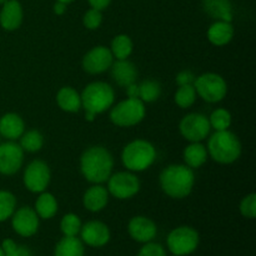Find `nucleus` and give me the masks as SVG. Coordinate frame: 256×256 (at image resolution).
Returning a JSON list of instances; mask_svg holds the SVG:
<instances>
[{
    "label": "nucleus",
    "mask_w": 256,
    "mask_h": 256,
    "mask_svg": "<svg viewBox=\"0 0 256 256\" xmlns=\"http://www.w3.org/2000/svg\"><path fill=\"white\" fill-rule=\"evenodd\" d=\"M125 89H126V96L129 99H139V84L132 82V84L128 85Z\"/></svg>",
    "instance_id": "ea45409f"
},
{
    "label": "nucleus",
    "mask_w": 256,
    "mask_h": 256,
    "mask_svg": "<svg viewBox=\"0 0 256 256\" xmlns=\"http://www.w3.org/2000/svg\"><path fill=\"white\" fill-rule=\"evenodd\" d=\"M179 130L182 138L188 142H202L209 136L212 126H210L209 119L205 115L192 112L182 118L179 124Z\"/></svg>",
    "instance_id": "9b49d317"
},
{
    "label": "nucleus",
    "mask_w": 256,
    "mask_h": 256,
    "mask_svg": "<svg viewBox=\"0 0 256 256\" xmlns=\"http://www.w3.org/2000/svg\"><path fill=\"white\" fill-rule=\"evenodd\" d=\"M20 146L26 152H36L44 145V136L39 130H28L20 136Z\"/></svg>",
    "instance_id": "cd10ccee"
},
{
    "label": "nucleus",
    "mask_w": 256,
    "mask_h": 256,
    "mask_svg": "<svg viewBox=\"0 0 256 256\" xmlns=\"http://www.w3.org/2000/svg\"><path fill=\"white\" fill-rule=\"evenodd\" d=\"M5 2H6V0H0V5H2V4H4Z\"/></svg>",
    "instance_id": "a18cd8bd"
},
{
    "label": "nucleus",
    "mask_w": 256,
    "mask_h": 256,
    "mask_svg": "<svg viewBox=\"0 0 256 256\" xmlns=\"http://www.w3.org/2000/svg\"><path fill=\"white\" fill-rule=\"evenodd\" d=\"M82 242L92 248L105 246L110 242V229L106 224L99 220H92L82 225L80 229Z\"/></svg>",
    "instance_id": "2eb2a0df"
},
{
    "label": "nucleus",
    "mask_w": 256,
    "mask_h": 256,
    "mask_svg": "<svg viewBox=\"0 0 256 256\" xmlns=\"http://www.w3.org/2000/svg\"><path fill=\"white\" fill-rule=\"evenodd\" d=\"M16 210V198L12 192L0 190V222H6Z\"/></svg>",
    "instance_id": "c756f323"
},
{
    "label": "nucleus",
    "mask_w": 256,
    "mask_h": 256,
    "mask_svg": "<svg viewBox=\"0 0 256 256\" xmlns=\"http://www.w3.org/2000/svg\"><path fill=\"white\" fill-rule=\"evenodd\" d=\"M202 9L214 20L232 22V4L230 0H202Z\"/></svg>",
    "instance_id": "4be33fe9"
},
{
    "label": "nucleus",
    "mask_w": 256,
    "mask_h": 256,
    "mask_svg": "<svg viewBox=\"0 0 256 256\" xmlns=\"http://www.w3.org/2000/svg\"><path fill=\"white\" fill-rule=\"evenodd\" d=\"M109 192L102 184H92L82 195V205L92 212H99L109 202Z\"/></svg>",
    "instance_id": "a211bd4d"
},
{
    "label": "nucleus",
    "mask_w": 256,
    "mask_h": 256,
    "mask_svg": "<svg viewBox=\"0 0 256 256\" xmlns=\"http://www.w3.org/2000/svg\"><path fill=\"white\" fill-rule=\"evenodd\" d=\"M208 119H209L210 126L215 132L228 130L232 125V114L226 109H222V108L215 109Z\"/></svg>",
    "instance_id": "2f4dec72"
},
{
    "label": "nucleus",
    "mask_w": 256,
    "mask_h": 256,
    "mask_svg": "<svg viewBox=\"0 0 256 256\" xmlns=\"http://www.w3.org/2000/svg\"><path fill=\"white\" fill-rule=\"evenodd\" d=\"M138 256H166V252L162 244L149 242L142 245Z\"/></svg>",
    "instance_id": "e433bc0d"
},
{
    "label": "nucleus",
    "mask_w": 256,
    "mask_h": 256,
    "mask_svg": "<svg viewBox=\"0 0 256 256\" xmlns=\"http://www.w3.org/2000/svg\"><path fill=\"white\" fill-rule=\"evenodd\" d=\"M194 88L196 94L208 102H219L226 96L228 84L216 72H204L195 78Z\"/></svg>",
    "instance_id": "6e6552de"
},
{
    "label": "nucleus",
    "mask_w": 256,
    "mask_h": 256,
    "mask_svg": "<svg viewBox=\"0 0 256 256\" xmlns=\"http://www.w3.org/2000/svg\"><path fill=\"white\" fill-rule=\"evenodd\" d=\"M0 256H5V255H4V250H2V245H0Z\"/></svg>",
    "instance_id": "c03bdc74"
},
{
    "label": "nucleus",
    "mask_w": 256,
    "mask_h": 256,
    "mask_svg": "<svg viewBox=\"0 0 256 256\" xmlns=\"http://www.w3.org/2000/svg\"><path fill=\"white\" fill-rule=\"evenodd\" d=\"M172 256H178V255H172Z\"/></svg>",
    "instance_id": "49530a36"
},
{
    "label": "nucleus",
    "mask_w": 256,
    "mask_h": 256,
    "mask_svg": "<svg viewBox=\"0 0 256 256\" xmlns=\"http://www.w3.org/2000/svg\"><path fill=\"white\" fill-rule=\"evenodd\" d=\"M5 256H32V250L24 245H19L12 239H4L2 242Z\"/></svg>",
    "instance_id": "72a5a7b5"
},
{
    "label": "nucleus",
    "mask_w": 256,
    "mask_h": 256,
    "mask_svg": "<svg viewBox=\"0 0 256 256\" xmlns=\"http://www.w3.org/2000/svg\"><path fill=\"white\" fill-rule=\"evenodd\" d=\"M40 218L32 208L22 206L12 215V230L22 238H30L39 230Z\"/></svg>",
    "instance_id": "4468645a"
},
{
    "label": "nucleus",
    "mask_w": 256,
    "mask_h": 256,
    "mask_svg": "<svg viewBox=\"0 0 256 256\" xmlns=\"http://www.w3.org/2000/svg\"><path fill=\"white\" fill-rule=\"evenodd\" d=\"M128 232L132 240L145 244L155 239L158 234V228L150 218L139 215L130 219L128 224Z\"/></svg>",
    "instance_id": "dca6fc26"
},
{
    "label": "nucleus",
    "mask_w": 256,
    "mask_h": 256,
    "mask_svg": "<svg viewBox=\"0 0 256 256\" xmlns=\"http://www.w3.org/2000/svg\"><path fill=\"white\" fill-rule=\"evenodd\" d=\"M24 152L16 142L6 140L0 144V174L5 176L16 174L24 162Z\"/></svg>",
    "instance_id": "f8f14e48"
},
{
    "label": "nucleus",
    "mask_w": 256,
    "mask_h": 256,
    "mask_svg": "<svg viewBox=\"0 0 256 256\" xmlns=\"http://www.w3.org/2000/svg\"><path fill=\"white\" fill-rule=\"evenodd\" d=\"M159 182L160 188L168 196L185 199L192 194L194 188V169L185 164H172L160 172Z\"/></svg>",
    "instance_id": "f03ea898"
},
{
    "label": "nucleus",
    "mask_w": 256,
    "mask_h": 256,
    "mask_svg": "<svg viewBox=\"0 0 256 256\" xmlns=\"http://www.w3.org/2000/svg\"><path fill=\"white\" fill-rule=\"evenodd\" d=\"M146 109L140 99H129L112 105L110 110V120L114 125L120 128H130L138 125L144 120Z\"/></svg>",
    "instance_id": "423d86ee"
},
{
    "label": "nucleus",
    "mask_w": 256,
    "mask_h": 256,
    "mask_svg": "<svg viewBox=\"0 0 256 256\" xmlns=\"http://www.w3.org/2000/svg\"><path fill=\"white\" fill-rule=\"evenodd\" d=\"M182 158H184L185 165L192 169H199L206 162L209 155H208L206 146L202 142H190L184 149Z\"/></svg>",
    "instance_id": "b1692460"
},
{
    "label": "nucleus",
    "mask_w": 256,
    "mask_h": 256,
    "mask_svg": "<svg viewBox=\"0 0 256 256\" xmlns=\"http://www.w3.org/2000/svg\"><path fill=\"white\" fill-rule=\"evenodd\" d=\"M24 19V12L19 0H6L0 10V25L6 32L19 29Z\"/></svg>",
    "instance_id": "f3484780"
},
{
    "label": "nucleus",
    "mask_w": 256,
    "mask_h": 256,
    "mask_svg": "<svg viewBox=\"0 0 256 256\" xmlns=\"http://www.w3.org/2000/svg\"><path fill=\"white\" fill-rule=\"evenodd\" d=\"M112 78L119 86L126 88L128 85L136 82L138 69L132 62L128 59L116 60L110 66Z\"/></svg>",
    "instance_id": "aec40b11"
},
{
    "label": "nucleus",
    "mask_w": 256,
    "mask_h": 256,
    "mask_svg": "<svg viewBox=\"0 0 256 256\" xmlns=\"http://www.w3.org/2000/svg\"><path fill=\"white\" fill-rule=\"evenodd\" d=\"M58 2H65V4H70V2H74V0H58Z\"/></svg>",
    "instance_id": "37998d69"
},
{
    "label": "nucleus",
    "mask_w": 256,
    "mask_h": 256,
    "mask_svg": "<svg viewBox=\"0 0 256 256\" xmlns=\"http://www.w3.org/2000/svg\"><path fill=\"white\" fill-rule=\"evenodd\" d=\"M95 118H96V115H95V114H92V112H85V120H86V122H94Z\"/></svg>",
    "instance_id": "79ce46f5"
},
{
    "label": "nucleus",
    "mask_w": 256,
    "mask_h": 256,
    "mask_svg": "<svg viewBox=\"0 0 256 256\" xmlns=\"http://www.w3.org/2000/svg\"><path fill=\"white\" fill-rule=\"evenodd\" d=\"M82 96V108L86 112L99 115L114 105L115 92L105 82H92L85 86Z\"/></svg>",
    "instance_id": "39448f33"
},
{
    "label": "nucleus",
    "mask_w": 256,
    "mask_h": 256,
    "mask_svg": "<svg viewBox=\"0 0 256 256\" xmlns=\"http://www.w3.org/2000/svg\"><path fill=\"white\" fill-rule=\"evenodd\" d=\"M240 212L246 219H255L256 216V195L254 192L246 195L240 202Z\"/></svg>",
    "instance_id": "c9c22d12"
},
{
    "label": "nucleus",
    "mask_w": 256,
    "mask_h": 256,
    "mask_svg": "<svg viewBox=\"0 0 256 256\" xmlns=\"http://www.w3.org/2000/svg\"><path fill=\"white\" fill-rule=\"evenodd\" d=\"M196 90H195L194 84L192 85H182L179 86L174 95V102L182 109H188V108L192 106L196 100Z\"/></svg>",
    "instance_id": "7c9ffc66"
},
{
    "label": "nucleus",
    "mask_w": 256,
    "mask_h": 256,
    "mask_svg": "<svg viewBox=\"0 0 256 256\" xmlns=\"http://www.w3.org/2000/svg\"><path fill=\"white\" fill-rule=\"evenodd\" d=\"M208 155L219 164H232L242 155V142L232 132H215L208 140Z\"/></svg>",
    "instance_id": "7ed1b4c3"
},
{
    "label": "nucleus",
    "mask_w": 256,
    "mask_h": 256,
    "mask_svg": "<svg viewBox=\"0 0 256 256\" xmlns=\"http://www.w3.org/2000/svg\"><path fill=\"white\" fill-rule=\"evenodd\" d=\"M195 74L192 72V70H182L179 74L175 78V82L179 86H182V85H192L195 82Z\"/></svg>",
    "instance_id": "4c0bfd02"
},
{
    "label": "nucleus",
    "mask_w": 256,
    "mask_h": 256,
    "mask_svg": "<svg viewBox=\"0 0 256 256\" xmlns=\"http://www.w3.org/2000/svg\"><path fill=\"white\" fill-rule=\"evenodd\" d=\"M199 232L192 226H179L172 229L166 238V245L172 255L188 256L199 246Z\"/></svg>",
    "instance_id": "0eeeda50"
},
{
    "label": "nucleus",
    "mask_w": 256,
    "mask_h": 256,
    "mask_svg": "<svg viewBox=\"0 0 256 256\" xmlns=\"http://www.w3.org/2000/svg\"><path fill=\"white\" fill-rule=\"evenodd\" d=\"M84 242L78 236H64L54 249V256H84Z\"/></svg>",
    "instance_id": "393cba45"
},
{
    "label": "nucleus",
    "mask_w": 256,
    "mask_h": 256,
    "mask_svg": "<svg viewBox=\"0 0 256 256\" xmlns=\"http://www.w3.org/2000/svg\"><path fill=\"white\" fill-rule=\"evenodd\" d=\"M108 192L119 200H126L135 196L140 190V180L132 172H118L108 179Z\"/></svg>",
    "instance_id": "1a4fd4ad"
},
{
    "label": "nucleus",
    "mask_w": 256,
    "mask_h": 256,
    "mask_svg": "<svg viewBox=\"0 0 256 256\" xmlns=\"http://www.w3.org/2000/svg\"><path fill=\"white\" fill-rule=\"evenodd\" d=\"M56 102L62 112H78L82 109V96L72 86H62L58 92Z\"/></svg>",
    "instance_id": "5701e85b"
},
{
    "label": "nucleus",
    "mask_w": 256,
    "mask_h": 256,
    "mask_svg": "<svg viewBox=\"0 0 256 256\" xmlns=\"http://www.w3.org/2000/svg\"><path fill=\"white\" fill-rule=\"evenodd\" d=\"M156 160V149L145 139H135L126 144L122 152V165L126 170L140 172L149 169Z\"/></svg>",
    "instance_id": "20e7f679"
},
{
    "label": "nucleus",
    "mask_w": 256,
    "mask_h": 256,
    "mask_svg": "<svg viewBox=\"0 0 256 256\" xmlns=\"http://www.w3.org/2000/svg\"><path fill=\"white\" fill-rule=\"evenodd\" d=\"M114 168V158L106 148L102 145L90 146L80 158V172L92 184L106 182Z\"/></svg>",
    "instance_id": "f257e3e1"
},
{
    "label": "nucleus",
    "mask_w": 256,
    "mask_h": 256,
    "mask_svg": "<svg viewBox=\"0 0 256 256\" xmlns=\"http://www.w3.org/2000/svg\"><path fill=\"white\" fill-rule=\"evenodd\" d=\"M114 62V56L109 48L98 45L90 49L82 58V69L89 74H102L110 69Z\"/></svg>",
    "instance_id": "ddd939ff"
},
{
    "label": "nucleus",
    "mask_w": 256,
    "mask_h": 256,
    "mask_svg": "<svg viewBox=\"0 0 256 256\" xmlns=\"http://www.w3.org/2000/svg\"><path fill=\"white\" fill-rule=\"evenodd\" d=\"M25 132V122L16 112H6L0 118V136L16 142Z\"/></svg>",
    "instance_id": "6ab92c4d"
},
{
    "label": "nucleus",
    "mask_w": 256,
    "mask_h": 256,
    "mask_svg": "<svg viewBox=\"0 0 256 256\" xmlns=\"http://www.w3.org/2000/svg\"><path fill=\"white\" fill-rule=\"evenodd\" d=\"M102 22V12H100V10L92 9V8H90L89 10H86L84 16H82V24H84V26L89 30L99 29Z\"/></svg>",
    "instance_id": "f704fd0d"
},
{
    "label": "nucleus",
    "mask_w": 256,
    "mask_h": 256,
    "mask_svg": "<svg viewBox=\"0 0 256 256\" xmlns=\"http://www.w3.org/2000/svg\"><path fill=\"white\" fill-rule=\"evenodd\" d=\"M88 2H89L90 6H92V9H96V10H100V12H102V10H105L108 6H109L112 0H88Z\"/></svg>",
    "instance_id": "58836bf2"
},
{
    "label": "nucleus",
    "mask_w": 256,
    "mask_h": 256,
    "mask_svg": "<svg viewBox=\"0 0 256 256\" xmlns=\"http://www.w3.org/2000/svg\"><path fill=\"white\" fill-rule=\"evenodd\" d=\"M50 179H52V172H50L49 165L44 160L40 159L29 162L22 175V182L25 188L35 194L45 192L49 186Z\"/></svg>",
    "instance_id": "9d476101"
},
{
    "label": "nucleus",
    "mask_w": 256,
    "mask_h": 256,
    "mask_svg": "<svg viewBox=\"0 0 256 256\" xmlns=\"http://www.w3.org/2000/svg\"><path fill=\"white\" fill-rule=\"evenodd\" d=\"M234 34L235 29L232 22L215 20L208 29V40L215 46H224L232 42Z\"/></svg>",
    "instance_id": "412c9836"
},
{
    "label": "nucleus",
    "mask_w": 256,
    "mask_h": 256,
    "mask_svg": "<svg viewBox=\"0 0 256 256\" xmlns=\"http://www.w3.org/2000/svg\"><path fill=\"white\" fill-rule=\"evenodd\" d=\"M66 6L68 4H65V2H58L54 4V6H52V12H55L56 15H64L65 12H66Z\"/></svg>",
    "instance_id": "a19ab883"
},
{
    "label": "nucleus",
    "mask_w": 256,
    "mask_h": 256,
    "mask_svg": "<svg viewBox=\"0 0 256 256\" xmlns=\"http://www.w3.org/2000/svg\"><path fill=\"white\" fill-rule=\"evenodd\" d=\"M34 210L36 212L38 216H39L40 219H52V218H54L58 212L56 198H55L52 192H48L46 190L40 192L36 202H35Z\"/></svg>",
    "instance_id": "a878e982"
},
{
    "label": "nucleus",
    "mask_w": 256,
    "mask_h": 256,
    "mask_svg": "<svg viewBox=\"0 0 256 256\" xmlns=\"http://www.w3.org/2000/svg\"><path fill=\"white\" fill-rule=\"evenodd\" d=\"M132 48H134V44H132V40L130 39L129 35L119 34L114 36L112 42V46L109 49L114 59L122 60L128 59L132 55Z\"/></svg>",
    "instance_id": "bb28decb"
},
{
    "label": "nucleus",
    "mask_w": 256,
    "mask_h": 256,
    "mask_svg": "<svg viewBox=\"0 0 256 256\" xmlns=\"http://www.w3.org/2000/svg\"><path fill=\"white\" fill-rule=\"evenodd\" d=\"M162 95V85L156 80L148 79L139 84V99L142 102H154Z\"/></svg>",
    "instance_id": "c85d7f7f"
},
{
    "label": "nucleus",
    "mask_w": 256,
    "mask_h": 256,
    "mask_svg": "<svg viewBox=\"0 0 256 256\" xmlns=\"http://www.w3.org/2000/svg\"><path fill=\"white\" fill-rule=\"evenodd\" d=\"M82 220L74 212H69L62 216L60 222V230L64 236H78L82 229Z\"/></svg>",
    "instance_id": "473e14b6"
}]
</instances>
